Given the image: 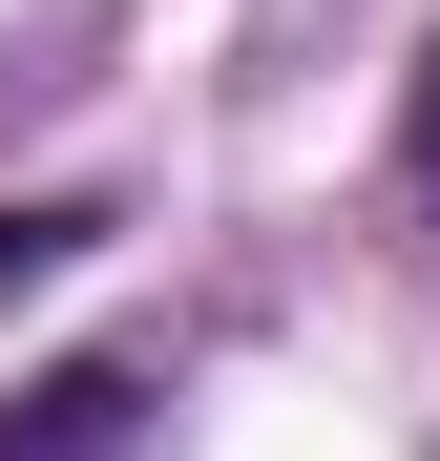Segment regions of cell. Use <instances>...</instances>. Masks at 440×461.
<instances>
[{
	"label": "cell",
	"mask_w": 440,
	"mask_h": 461,
	"mask_svg": "<svg viewBox=\"0 0 440 461\" xmlns=\"http://www.w3.org/2000/svg\"><path fill=\"white\" fill-rule=\"evenodd\" d=\"M147 440V357H63L22 420H0V461H126Z\"/></svg>",
	"instance_id": "obj_1"
},
{
	"label": "cell",
	"mask_w": 440,
	"mask_h": 461,
	"mask_svg": "<svg viewBox=\"0 0 440 461\" xmlns=\"http://www.w3.org/2000/svg\"><path fill=\"white\" fill-rule=\"evenodd\" d=\"M85 252H105V210H85V189H42V210H0V315H22L42 273H85Z\"/></svg>",
	"instance_id": "obj_2"
},
{
	"label": "cell",
	"mask_w": 440,
	"mask_h": 461,
	"mask_svg": "<svg viewBox=\"0 0 440 461\" xmlns=\"http://www.w3.org/2000/svg\"><path fill=\"white\" fill-rule=\"evenodd\" d=\"M399 168L440 189V42H419V105H399Z\"/></svg>",
	"instance_id": "obj_3"
}]
</instances>
